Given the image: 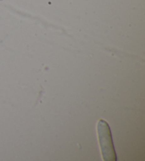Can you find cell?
<instances>
[{
    "instance_id": "obj_1",
    "label": "cell",
    "mask_w": 145,
    "mask_h": 161,
    "mask_svg": "<svg viewBox=\"0 0 145 161\" xmlns=\"http://www.w3.org/2000/svg\"><path fill=\"white\" fill-rule=\"evenodd\" d=\"M97 131L103 159L105 161L117 160L109 125L106 121L101 119L97 124Z\"/></svg>"
}]
</instances>
